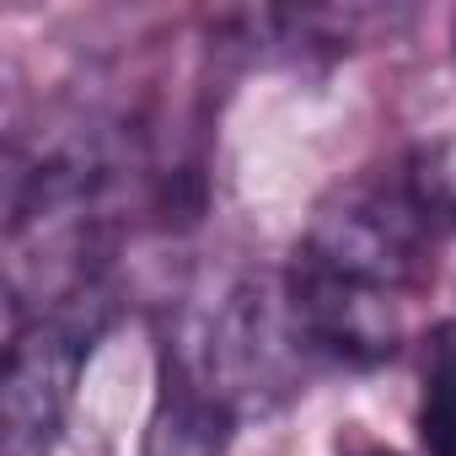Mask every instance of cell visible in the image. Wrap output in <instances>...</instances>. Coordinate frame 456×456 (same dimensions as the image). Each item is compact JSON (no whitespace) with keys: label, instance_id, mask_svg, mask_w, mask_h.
<instances>
[{"label":"cell","instance_id":"cell-4","mask_svg":"<svg viewBox=\"0 0 456 456\" xmlns=\"http://www.w3.org/2000/svg\"><path fill=\"white\" fill-rule=\"evenodd\" d=\"M285 301H290V317H296L312 360L381 365L403 344V296L328 274V269L306 264L301 253L285 274Z\"/></svg>","mask_w":456,"mask_h":456},{"label":"cell","instance_id":"cell-3","mask_svg":"<svg viewBox=\"0 0 456 456\" xmlns=\"http://www.w3.org/2000/svg\"><path fill=\"white\" fill-rule=\"evenodd\" d=\"M86 301H70L60 312L33 317L28 328H17L12 349H6V381H0V419H6V451L22 456L33 445H44L70 397H76V376L81 360L92 354V338L102 328V317H86Z\"/></svg>","mask_w":456,"mask_h":456},{"label":"cell","instance_id":"cell-6","mask_svg":"<svg viewBox=\"0 0 456 456\" xmlns=\"http://www.w3.org/2000/svg\"><path fill=\"white\" fill-rule=\"evenodd\" d=\"M419 381V440L429 456H456V322L429 333Z\"/></svg>","mask_w":456,"mask_h":456},{"label":"cell","instance_id":"cell-2","mask_svg":"<svg viewBox=\"0 0 456 456\" xmlns=\"http://www.w3.org/2000/svg\"><path fill=\"white\" fill-rule=\"evenodd\" d=\"M306 360H312V349L290 317L285 280L280 285L248 280L225 296V306L209 328L199 376L242 413V408H264V403L296 392V376L306 370Z\"/></svg>","mask_w":456,"mask_h":456},{"label":"cell","instance_id":"cell-8","mask_svg":"<svg viewBox=\"0 0 456 456\" xmlns=\"http://www.w3.org/2000/svg\"><path fill=\"white\" fill-rule=\"evenodd\" d=\"M360 456H397V451H360Z\"/></svg>","mask_w":456,"mask_h":456},{"label":"cell","instance_id":"cell-1","mask_svg":"<svg viewBox=\"0 0 456 456\" xmlns=\"http://www.w3.org/2000/svg\"><path fill=\"white\" fill-rule=\"evenodd\" d=\"M306 264L376 285L387 296H408L429 274V220L408 199V188L387 183H349L317 204L312 232L296 248Z\"/></svg>","mask_w":456,"mask_h":456},{"label":"cell","instance_id":"cell-7","mask_svg":"<svg viewBox=\"0 0 456 456\" xmlns=\"http://www.w3.org/2000/svg\"><path fill=\"white\" fill-rule=\"evenodd\" d=\"M403 188L419 204V215L429 220V232H456V134L419 145L408 156Z\"/></svg>","mask_w":456,"mask_h":456},{"label":"cell","instance_id":"cell-5","mask_svg":"<svg viewBox=\"0 0 456 456\" xmlns=\"http://www.w3.org/2000/svg\"><path fill=\"white\" fill-rule=\"evenodd\" d=\"M232 429H237V408L193 365L183 360L161 365V392L145 424V456H225Z\"/></svg>","mask_w":456,"mask_h":456}]
</instances>
